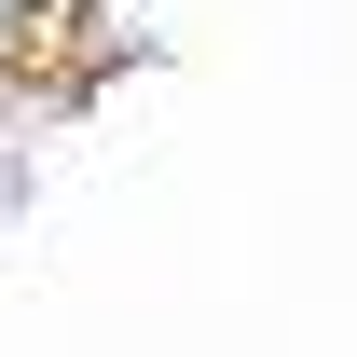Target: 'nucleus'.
Instances as JSON below:
<instances>
[{"label": "nucleus", "mask_w": 357, "mask_h": 357, "mask_svg": "<svg viewBox=\"0 0 357 357\" xmlns=\"http://www.w3.org/2000/svg\"><path fill=\"white\" fill-rule=\"evenodd\" d=\"M42 14H55V0H0V55L28 42V28H42Z\"/></svg>", "instance_id": "nucleus-1"}]
</instances>
